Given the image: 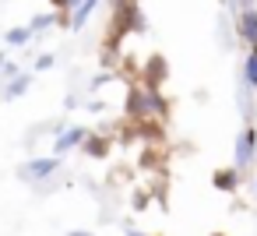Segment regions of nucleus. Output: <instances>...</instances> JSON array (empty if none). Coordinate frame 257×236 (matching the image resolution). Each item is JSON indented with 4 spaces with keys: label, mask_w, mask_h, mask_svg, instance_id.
<instances>
[{
    "label": "nucleus",
    "mask_w": 257,
    "mask_h": 236,
    "mask_svg": "<svg viewBox=\"0 0 257 236\" xmlns=\"http://www.w3.org/2000/svg\"><path fill=\"white\" fill-rule=\"evenodd\" d=\"M215 187H218V190H236V187H239V173H236V169L215 173Z\"/></svg>",
    "instance_id": "39448f33"
},
{
    "label": "nucleus",
    "mask_w": 257,
    "mask_h": 236,
    "mask_svg": "<svg viewBox=\"0 0 257 236\" xmlns=\"http://www.w3.org/2000/svg\"><path fill=\"white\" fill-rule=\"evenodd\" d=\"M53 169H57V159H36V162L25 166V176H36L39 180V176H50Z\"/></svg>",
    "instance_id": "7ed1b4c3"
},
{
    "label": "nucleus",
    "mask_w": 257,
    "mask_h": 236,
    "mask_svg": "<svg viewBox=\"0 0 257 236\" xmlns=\"http://www.w3.org/2000/svg\"><path fill=\"white\" fill-rule=\"evenodd\" d=\"M253 152H257V131L246 127V131L236 138V169L250 166V162H253Z\"/></svg>",
    "instance_id": "f257e3e1"
},
{
    "label": "nucleus",
    "mask_w": 257,
    "mask_h": 236,
    "mask_svg": "<svg viewBox=\"0 0 257 236\" xmlns=\"http://www.w3.org/2000/svg\"><path fill=\"white\" fill-rule=\"evenodd\" d=\"M78 141H85V131H81V127H71V131H64V134L57 138V152H67V148H74Z\"/></svg>",
    "instance_id": "20e7f679"
},
{
    "label": "nucleus",
    "mask_w": 257,
    "mask_h": 236,
    "mask_svg": "<svg viewBox=\"0 0 257 236\" xmlns=\"http://www.w3.org/2000/svg\"><path fill=\"white\" fill-rule=\"evenodd\" d=\"M57 8H74V4H81V0H53Z\"/></svg>",
    "instance_id": "9b49d317"
},
{
    "label": "nucleus",
    "mask_w": 257,
    "mask_h": 236,
    "mask_svg": "<svg viewBox=\"0 0 257 236\" xmlns=\"http://www.w3.org/2000/svg\"><path fill=\"white\" fill-rule=\"evenodd\" d=\"M95 8H99V0H81V8H78V15H74V29H81Z\"/></svg>",
    "instance_id": "0eeeda50"
},
{
    "label": "nucleus",
    "mask_w": 257,
    "mask_h": 236,
    "mask_svg": "<svg viewBox=\"0 0 257 236\" xmlns=\"http://www.w3.org/2000/svg\"><path fill=\"white\" fill-rule=\"evenodd\" d=\"M29 39H32V29H11V32H8V43H11V46H25Z\"/></svg>",
    "instance_id": "6e6552de"
},
{
    "label": "nucleus",
    "mask_w": 257,
    "mask_h": 236,
    "mask_svg": "<svg viewBox=\"0 0 257 236\" xmlns=\"http://www.w3.org/2000/svg\"><path fill=\"white\" fill-rule=\"evenodd\" d=\"M25 88H29V78H18V81H15V85H11V88H8V95H11V99H15V95H22V92H25Z\"/></svg>",
    "instance_id": "1a4fd4ad"
},
{
    "label": "nucleus",
    "mask_w": 257,
    "mask_h": 236,
    "mask_svg": "<svg viewBox=\"0 0 257 236\" xmlns=\"http://www.w3.org/2000/svg\"><path fill=\"white\" fill-rule=\"evenodd\" d=\"M36 67H39V71H46V67H53V57H39V60H36Z\"/></svg>",
    "instance_id": "9d476101"
},
{
    "label": "nucleus",
    "mask_w": 257,
    "mask_h": 236,
    "mask_svg": "<svg viewBox=\"0 0 257 236\" xmlns=\"http://www.w3.org/2000/svg\"><path fill=\"white\" fill-rule=\"evenodd\" d=\"M71 236H88V232H71Z\"/></svg>",
    "instance_id": "ddd939ff"
},
{
    "label": "nucleus",
    "mask_w": 257,
    "mask_h": 236,
    "mask_svg": "<svg viewBox=\"0 0 257 236\" xmlns=\"http://www.w3.org/2000/svg\"><path fill=\"white\" fill-rule=\"evenodd\" d=\"M239 36H243L246 43L257 46V11H253V8L243 11V18H239Z\"/></svg>",
    "instance_id": "f03ea898"
},
{
    "label": "nucleus",
    "mask_w": 257,
    "mask_h": 236,
    "mask_svg": "<svg viewBox=\"0 0 257 236\" xmlns=\"http://www.w3.org/2000/svg\"><path fill=\"white\" fill-rule=\"evenodd\" d=\"M239 4H246V8H250V4H253V0H239Z\"/></svg>",
    "instance_id": "f8f14e48"
},
{
    "label": "nucleus",
    "mask_w": 257,
    "mask_h": 236,
    "mask_svg": "<svg viewBox=\"0 0 257 236\" xmlns=\"http://www.w3.org/2000/svg\"><path fill=\"white\" fill-rule=\"evenodd\" d=\"M243 78H246V85L250 88H257V46L246 53V60H243Z\"/></svg>",
    "instance_id": "423d86ee"
}]
</instances>
